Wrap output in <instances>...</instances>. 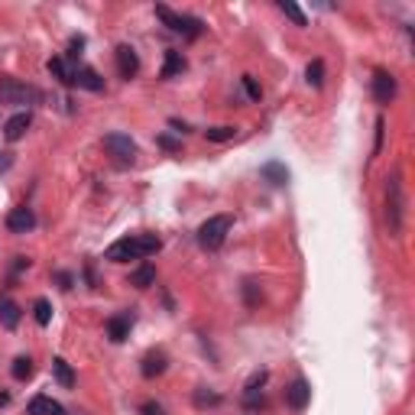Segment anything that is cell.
I'll return each instance as SVG.
<instances>
[{
    "instance_id": "cell-19",
    "label": "cell",
    "mask_w": 415,
    "mask_h": 415,
    "mask_svg": "<svg viewBox=\"0 0 415 415\" xmlns=\"http://www.w3.org/2000/svg\"><path fill=\"white\" fill-rule=\"evenodd\" d=\"M52 373H55V379H59L65 390H72V386H75V370L68 366L65 357H52Z\"/></svg>"
},
{
    "instance_id": "cell-26",
    "label": "cell",
    "mask_w": 415,
    "mask_h": 415,
    "mask_svg": "<svg viewBox=\"0 0 415 415\" xmlns=\"http://www.w3.org/2000/svg\"><path fill=\"white\" fill-rule=\"evenodd\" d=\"M205 136L211 143H227L237 136V127H211V130H205Z\"/></svg>"
},
{
    "instance_id": "cell-16",
    "label": "cell",
    "mask_w": 415,
    "mask_h": 415,
    "mask_svg": "<svg viewBox=\"0 0 415 415\" xmlns=\"http://www.w3.org/2000/svg\"><path fill=\"white\" fill-rule=\"evenodd\" d=\"M26 412L29 415H65V405L55 403L52 396H33L29 405H26Z\"/></svg>"
},
{
    "instance_id": "cell-4",
    "label": "cell",
    "mask_w": 415,
    "mask_h": 415,
    "mask_svg": "<svg viewBox=\"0 0 415 415\" xmlns=\"http://www.w3.org/2000/svg\"><path fill=\"white\" fill-rule=\"evenodd\" d=\"M156 16L162 20V23L169 26L172 33H182L185 39H198L201 36V29H205V23L198 20V16H188V13H175V10H169L166 3H159L156 7Z\"/></svg>"
},
{
    "instance_id": "cell-36",
    "label": "cell",
    "mask_w": 415,
    "mask_h": 415,
    "mask_svg": "<svg viewBox=\"0 0 415 415\" xmlns=\"http://www.w3.org/2000/svg\"><path fill=\"white\" fill-rule=\"evenodd\" d=\"M169 127H172V130H175V134H188V123L175 121V117H172V121H169Z\"/></svg>"
},
{
    "instance_id": "cell-35",
    "label": "cell",
    "mask_w": 415,
    "mask_h": 415,
    "mask_svg": "<svg viewBox=\"0 0 415 415\" xmlns=\"http://www.w3.org/2000/svg\"><path fill=\"white\" fill-rule=\"evenodd\" d=\"M159 147H162V149H172V153H179V149H182V143H175L172 136H159Z\"/></svg>"
},
{
    "instance_id": "cell-5",
    "label": "cell",
    "mask_w": 415,
    "mask_h": 415,
    "mask_svg": "<svg viewBox=\"0 0 415 415\" xmlns=\"http://www.w3.org/2000/svg\"><path fill=\"white\" fill-rule=\"evenodd\" d=\"M39 91L33 85H23L16 78H0V104H36Z\"/></svg>"
},
{
    "instance_id": "cell-8",
    "label": "cell",
    "mask_w": 415,
    "mask_h": 415,
    "mask_svg": "<svg viewBox=\"0 0 415 415\" xmlns=\"http://www.w3.org/2000/svg\"><path fill=\"white\" fill-rule=\"evenodd\" d=\"M108 338L114 344H123L127 338H130V328H134V312H117V315L108 318Z\"/></svg>"
},
{
    "instance_id": "cell-6",
    "label": "cell",
    "mask_w": 415,
    "mask_h": 415,
    "mask_svg": "<svg viewBox=\"0 0 415 415\" xmlns=\"http://www.w3.org/2000/svg\"><path fill=\"white\" fill-rule=\"evenodd\" d=\"M104 149H108V153L117 159L121 166L134 162L136 153H140V149H136V143L127 134H108V136H104Z\"/></svg>"
},
{
    "instance_id": "cell-18",
    "label": "cell",
    "mask_w": 415,
    "mask_h": 415,
    "mask_svg": "<svg viewBox=\"0 0 415 415\" xmlns=\"http://www.w3.org/2000/svg\"><path fill=\"white\" fill-rule=\"evenodd\" d=\"M263 383H266V370H260V373H253L250 377V383H247V390H244V403L253 409L257 405V396L263 399Z\"/></svg>"
},
{
    "instance_id": "cell-2",
    "label": "cell",
    "mask_w": 415,
    "mask_h": 415,
    "mask_svg": "<svg viewBox=\"0 0 415 415\" xmlns=\"http://www.w3.org/2000/svg\"><path fill=\"white\" fill-rule=\"evenodd\" d=\"M386 221H390V234L399 237V234H403V221H405V198H403V179H399V172L390 175V188H386Z\"/></svg>"
},
{
    "instance_id": "cell-33",
    "label": "cell",
    "mask_w": 415,
    "mask_h": 415,
    "mask_svg": "<svg viewBox=\"0 0 415 415\" xmlns=\"http://www.w3.org/2000/svg\"><path fill=\"white\" fill-rule=\"evenodd\" d=\"M55 282H59V289L68 292V289H72V282H75V276H72V273H55Z\"/></svg>"
},
{
    "instance_id": "cell-32",
    "label": "cell",
    "mask_w": 415,
    "mask_h": 415,
    "mask_svg": "<svg viewBox=\"0 0 415 415\" xmlns=\"http://www.w3.org/2000/svg\"><path fill=\"white\" fill-rule=\"evenodd\" d=\"M383 134H386V121L379 117V121H377V143H373V156H379V149H383Z\"/></svg>"
},
{
    "instance_id": "cell-23",
    "label": "cell",
    "mask_w": 415,
    "mask_h": 415,
    "mask_svg": "<svg viewBox=\"0 0 415 415\" xmlns=\"http://www.w3.org/2000/svg\"><path fill=\"white\" fill-rule=\"evenodd\" d=\"M10 373H13V379H29V377H33V357L20 354L16 360H13Z\"/></svg>"
},
{
    "instance_id": "cell-20",
    "label": "cell",
    "mask_w": 415,
    "mask_h": 415,
    "mask_svg": "<svg viewBox=\"0 0 415 415\" xmlns=\"http://www.w3.org/2000/svg\"><path fill=\"white\" fill-rule=\"evenodd\" d=\"M260 175H263L269 185H286L289 182V169H286L282 162H266V166L260 169Z\"/></svg>"
},
{
    "instance_id": "cell-29",
    "label": "cell",
    "mask_w": 415,
    "mask_h": 415,
    "mask_svg": "<svg viewBox=\"0 0 415 415\" xmlns=\"http://www.w3.org/2000/svg\"><path fill=\"white\" fill-rule=\"evenodd\" d=\"M244 295H247V305H250V308H257L260 299H263V292H260L257 282H244Z\"/></svg>"
},
{
    "instance_id": "cell-28",
    "label": "cell",
    "mask_w": 415,
    "mask_h": 415,
    "mask_svg": "<svg viewBox=\"0 0 415 415\" xmlns=\"http://www.w3.org/2000/svg\"><path fill=\"white\" fill-rule=\"evenodd\" d=\"M240 81H244V91H247V98H250V101H260V98H263V88L257 85V78H253V75H244Z\"/></svg>"
},
{
    "instance_id": "cell-34",
    "label": "cell",
    "mask_w": 415,
    "mask_h": 415,
    "mask_svg": "<svg viewBox=\"0 0 415 415\" xmlns=\"http://www.w3.org/2000/svg\"><path fill=\"white\" fill-rule=\"evenodd\" d=\"M140 412H143V415H166V409H162L159 403H143V409H140Z\"/></svg>"
},
{
    "instance_id": "cell-14",
    "label": "cell",
    "mask_w": 415,
    "mask_h": 415,
    "mask_svg": "<svg viewBox=\"0 0 415 415\" xmlns=\"http://www.w3.org/2000/svg\"><path fill=\"white\" fill-rule=\"evenodd\" d=\"M286 403L292 405L295 412H302L308 403H312V386H308L305 379H295L292 386L286 390Z\"/></svg>"
},
{
    "instance_id": "cell-30",
    "label": "cell",
    "mask_w": 415,
    "mask_h": 415,
    "mask_svg": "<svg viewBox=\"0 0 415 415\" xmlns=\"http://www.w3.org/2000/svg\"><path fill=\"white\" fill-rule=\"evenodd\" d=\"M81 49H85V36H72V42H68V55H65V62H68V65H75V59L81 55Z\"/></svg>"
},
{
    "instance_id": "cell-9",
    "label": "cell",
    "mask_w": 415,
    "mask_h": 415,
    "mask_svg": "<svg viewBox=\"0 0 415 415\" xmlns=\"http://www.w3.org/2000/svg\"><path fill=\"white\" fill-rule=\"evenodd\" d=\"M33 227H36V214H33V208L20 205V208H13L10 214H7V231H10V234H29Z\"/></svg>"
},
{
    "instance_id": "cell-12",
    "label": "cell",
    "mask_w": 415,
    "mask_h": 415,
    "mask_svg": "<svg viewBox=\"0 0 415 415\" xmlns=\"http://www.w3.org/2000/svg\"><path fill=\"white\" fill-rule=\"evenodd\" d=\"M72 85L85 88V91H104V78H101L95 68H88V65H75L72 68Z\"/></svg>"
},
{
    "instance_id": "cell-13",
    "label": "cell",
    "mask_w": 415,
    "mask_h": 415,
    "mask_svg": "<svg viewBox=\"0 0 415 415\" xmlns=\"http://www.w3.org/2000/svg\"><path fill=\"white\" fill-rule=\"evenodd\" d=\"M166 366H169V357H166V351H149L147 357H143V364H140V373L147 379H156L166 373Z\"/></svg>"
},
{
    "instance_id": "cell-24",
    "label": "cell",
    "mask_w": 415,
    "mask_h": 415,
    "mask_svg": "<svg viewBox=\"0 0 415 415\" xmlns=\"http://www.w3.org/2000/svg\"><path fill=\"white\" fill-rule=\"evenodd\" d=\"M305 81L312 88H321L325 85V62L315 59V62H308V68H305Z\"/></svg>"
},
{
    "instance_id": "cell-7",
    "label": "cell",
    "mask_w": 415,
    "mask_h": 415,
    "mask_svg": "<svg viewBox=\"0 0 415 415\" xmlns=\"http://www.w3.org/2000/svg\"><path fill=\"white\" fill-rule=\"evenodd\" d=\"M114 59H117V72H121V78H136V72H140V55H136L134 46H127V42H121L117 46V52H114Z\"/></svg>"
},
{
    "instance_id": "cell-22",
    "label": "cell",
    "mask_w": 415,
    "mask_h": 415,
    "mask_svg": "<svg viewBox=\"0 0 415 415\" xmlns=\"http://www.w3.org/2000/svg\"><path fill=\"white\" fill-rule=\"evenodd\" d=\"M72 68H75V65H68L62 55L49 59V75H52V78H59L62 85H72Z\"/></svg>"
},
{
    "instance_id": "cell-15",
    "label": "cell",
    "mask_w": 415,
    "mask_h": 415,
    "mask_svg": "<svg viewBox=\"0 0 415 415\" xmlns=\"http://www.w3.org/2000/svg\"><path fill=\"white\" fill-rule=\"evenodd\" d=\"M185 68H188V62H185L182 52H179V49H166V62H162L159 78H162V81H169V78H175V75H182Z\"/></svg>"
},
{
    "instance_id": "cell-25",
    "label": "cell",
    "mask_w": 415,
    "mask_h": 415,
    "mask_svg": "<svg viewBox=\"0 0 415 415\" xmlns=\"http://www.w3.org/2000/svg\"><path fill=\"white\" fill-rule=\"evenodd\" d=\"M33 315H36V325L39 328H46L52 321V302L49 299H36V305H33Z\"/></svg>"
},
{
    "instance_id": "cell-1",
    "label": "cell",
    "mask_w": 415,
    "mask_h": 415,
    "mask_svg": "<svg viewBox=\"0 0 415 415\" xmlns=\"http://www.w3.org/2000/svg\"><path fill=\"white\" fill-rule=\"evenodd\" d=\"M159 240L156 234H130V237H121V240H114V244L104 250V260L110 263H127V260H143V257H153L159 253Z\"/></svg>"
},
{
    "instance_id": "cell-31",
    "label": "cell",
    "mask_w": 415,
    "mask_h": 415,
    "mask_svg": "<svg viewBox=\"0 0 415 415\" xmlns=\"http://www.w3.org/2000/svg\"><path fill=\"white\" fill-rule=\"evenodd\" d=\"M218 403H221L218 392H205V390L195 392V405H198V409H205V405H218Z\"/></svg>"
},
{
    "instance_id": "cell-11",
    "label": "cell",
    "mask_w": 415,
    "mask_h": 415,
    "mask_svg": "<svg viewBox=\"0 0 415 415\" xmlns=\"http://www.w3.org/2000/svg\"><path fill=\"white\" fill-rule=\"evenodd\" d=\"M29 123H33V114H29V110H20V114H13L10 121L3 123V136H7V143H16V140H23L26 130H29Z\"/></svg>"
},
{
    "instance_id": "cell-21",
    "label": "cell",
    "mask_w": 415,
    "mask_h": 415,
    "mask_svg": "<svg viewBox=\"0 0 415 415\" xmlns=\"http://www.w3.org/2000/svg\"><path fill=\"white\" fill-rule=\"evenodd\" d=\"M130 286H136V289H149V286H156V266L143 263L140 269H134V276H130Z\"/></svg>"
},
{
    "instance_id": "cell-17",
    "label": "cell",
    "mask_w": 415,
    "mask_h": 415,
    "mask_svg": "<svg viewBox=\"0 0 415 415\" xmlns=\"http://www.w3.org/2000/svg\"><path fill=\"white\" fill-rule=\"evenodd\" d=\"M20 315H23V312H20V305L13 302L10 295H0V325H3L7 331H16Z\"/></svg>"
},
{
    "instance_id": "cell-3",
    "label": "cell",
    "mask_w": 415,
    "mask_h": 415,
    "mask_svg": "<svg viewBox=\"0 0 415 415\" xmlns=\"http://www.w3.org/2000/svg\"><path fill=\"white\" fill-rule=\"evenodd\" d=\"M231 224H234L231 214H214V218H208L205 224L198 227V247H201V250H221L224 240H227V234H231Z\"/></svg>"
},
{
    "instance_id": "cell-27",
    "label": "cell",
    "mask_w": 415,
    "mask_h": 415,
    "mask_svg": "<svg viewBox=\"0 0 415 415\" xmlns=\"http://www.w3.org/2000/svg\"><path fill=\"white\" fill-rule=\"evenodd\" d=\"M279 10L286 13V16H289V20H292L295 26H308V20H305V13L299 10V7H295V3H289V0H282L279 3Z\"/></svg>"
},
{
    "instance_id": "cell-10",
    "label": "cell",
    "mask_w": 415,
    "mask_h": 415,
    "mask_svg": "<svg viewBox=\"0 0 415 415\" xmlns=\"http://www.w3.org/2000/svg\"><path fill=\"white\" fill-rule=\"evenodd\" d=\"M373 98H377V104H390L396 98V78L386 68L373 72Z\"/></svg>"
},
{
    "instance_id": "cell-37",
    "label": "cell",
    "mask_w": 415,
    "mask_h": 415,
    "mask_svg": "<svg viewBox=\"0 0 415 415\" xmlns=\"http://www.w3.org/2000/svg\"><path fill=\"white\" fill-rule=\"evenodd\" d=\"M13 166V156L10 153H0V172H7Z\"/></svg>"
}]
</instances>
